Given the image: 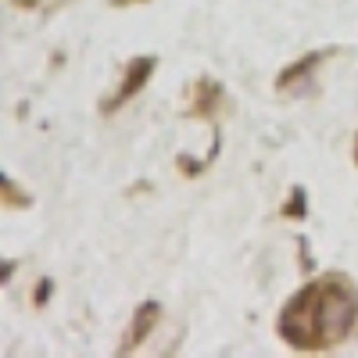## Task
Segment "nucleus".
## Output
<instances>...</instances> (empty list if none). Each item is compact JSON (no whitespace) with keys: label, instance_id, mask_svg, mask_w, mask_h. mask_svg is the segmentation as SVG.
Masks as SVG:
<instances>
[]
</instances>
